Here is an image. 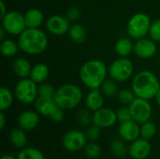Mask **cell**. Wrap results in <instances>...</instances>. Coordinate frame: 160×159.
I'll return each instance as SVG.
<instances>
[{"mask_svg": "<svg viewBox=\"0 0 160 159\" xmlns=\"http://www.w3.org/2000/svg\"><path fill=\"white\" fill-rule=\"evenodd\" d=\"M20 50L29 55H38L48 46L46 34L38 28H26L18 38Z\"/></svg>", "mask_w": 160, "mask_h": 159, "instance_id": "6da1fadb", "label": "cell"}, {"mask_svg": "<svg viewBox=\"0 0 160 159\" xmlns=\"http://www.w3.org/2000/svg\"><path fill=\"white\" fill-rule=\"evenodd\" d=\"M131 88L136 97L150 100L156 97L160 89L159 81L153 72L142 70L134 76Z\"/></svg>", "mask_w": 160, "mask_h": 159, "instance_id": "7a4b0ae2", "label": "cell"}, {"mask_svg": "<svg viewBox=\"0 0 160 159\" xmlns=\"http://www.w3.org/2000/svg\"><path fill=\"white\" fill-rule=\"evenodd\" d=\"M108 67L105 63L98 59L89 60L84 63L80 70V78L82 83L89 88L98 89L106 81Z\"/></svg>", "mask_w": 160, "mask_h": 159, "instance_id": "3957f363", "label": "cell"}, {"mask_svg": "<svg viewBox=\"0 0 160 159\" xmlns=\"http://www.w3.org/2000/svg\"><path fill=\"white\" fill-rule=\"evenodd\" d=\"M57 106L65 110L76 108L82 99V89L73 83H66L60 86L53 96Z\"/></svg>", "mask_w": 160, "mask_h": 159, "instance_id": "277c9868", "label": "cell"}, {"mask_svg": "<svg viewBox=\"0 0 160 159\" xmlns=\"http://www.w3.org/2000/svg\"><path fill=\"white\" fill-rule=\"evenodd\" d=\"M151 19L146 13L139 12L134 14L128 22V34L131 38L140 39L149 34Z\"/></svg>", "mask_w": 160, "mask_h": 159, "instance_id": "5b68a950", "label": "cell"}, {"mask_svg": "<svg viewBox=\"0 0 160 159\" xmlns=\"http://www.w3.org/2000/svg\"><path fill=\"white\" fill-rule=\"evenodd\" d=\"M15 97L18 101L22 104H31L36 101L38 97V87L30 78L21 79L15 86Z\"/></svg>", "mask_w": 160, "mask_h": 159, "instance_id": "8992f818", "label": "cell"}, {"mask_svg": "<svg viewBox=\"0 0 160 159\" xmlns=\"http://www.w3.org/2000/svg\"><path fill=\"white\" fill-rule=\"evenodd\" d=\"M134 72L133 63L127 57H120L113 61L108 68V73L115 82L128 81Z\"/></svg>", "mask_w": 160, "mask_h": 159, "instance_id": "52a82bcc", "label": "cell"}, {"mask_svg": "<svg viewBox=\"0 0 160 159\" xmlns=\"http://www.w3.org/2000/svg\"><path fill=\"white\" fill-rule=\"evenodd\" d=\"M2 27L8 34L12 36H20L25 29L26 24L24 21V15L18 11H8L7 14L1 18Z\"/></svg>", "mask_w": 160, "mask_h": 159, "instance_id": "ba28073f", "label": "cell"}, {"mask_svg": "<svg viewBox=\"0 0 160 159\" xmlns=\"http://www.w3.org/2000/svg\"><path fill=\"white\" fill-rule=\"evenodd\" d=\"M128 107L131 112L132 120L136 121L139 124L150 121L153 110L151 104L149 103V100L136 97Z\"/></svg>", "mask_w": 160, "mask_h": 159, "instance_id": "9c48e42d", "label": "cell"}, {"mask_svg": "<svg viewBox=\"0 0 160 159\" xmlns=\"http://www.w3.org/2000/svg\"><path fill=\"white\" fill-rule=\"evenodd\" d=\"M87 137L79 129H71L68 131L62 140L63 147L68 152H79L84 149L87 144Z\"/></svg>", "mask_w": 160, "mask_h": 159, "instance_id": "30bf717a", "label": "cell"}, {"mask_svg": "<svg viewBox=\"0 0 160 159\" xmlns=\"http://www.w3.org/2000/svg\"><path fill=\"white\" fill-rule=\"evenodd\" d=\"M117 121V114L112 109L103 107L94 112L93 124L100 128H109L114 126Z\"/></svg>", "mask_w": 160, "mask_h": 159, "instance_id": "8fae6325", "label": "cell"}, {"mask_svg": "<svg viewBox=\"0 0 160 159\" xmlns=\"http://www.w3.org/2000/svg\"><path fill=\"white\" fill-rule=\"evenodd\" d=\"M152 152V144L149 140L139 138L130 142L128 146V155L132 159L147 158Z\"/></svg>", "mask_w": 160, "mask_h": 159, "instance_id": "7c38bea8", "label": "cell"}, {"mask_svg": "<svg viewBox=\"0 0 160 159\" xmlns=\"http://www.w3.org/2000/svg\"><path fill=\"white\" fill-rule=\"evenodd\" d=\"M70 22L65 16L61 15H53L51 16L46 22V28L47 30L55 36H63L68 33L70 28Z\"/></svg>", "mask_w": 160, "mask_h": 159, "instance_id": "4fadbf2b", "label": "cell"}, {"mask_svg": "<svg viewBox=\"0 0 160 159\" xmlns=\"http://www.w3.org/2000/svg\"><path fill=\"white\" fill-rule=\"evenodd\" d=\"M157 50L156 41L152 38L142 37L136 39V42L134 43V53L142 59L152 58L157 53Z\"/></svg>", "mask_w": 160, "mask_h": 159, "instance_id": "5bb4252c", "label": "cell"}, {"mask_svg": "<svg viewBox=\"0 0 160 159\" xmlns=\"http://www.w3.org/2000/svg\"><path fill=\"white\" fill-rule=\"evenodd\" d=\"M118 133L120 138L126 142H132L141 137V127L134 120L120 123Z\"/></svg>", "mask_w": 160, "mask_h": 159, "instance_id": "9a60e30c", "label": "cell"}, {"mask_svg": "<svg viewBox=\"0 0 160 159\" xmlns=\"http://www.w3.org/2000/svg\"><path fill=\"white\" fill-rule=\"evenodd\" d=\"M39 124V115L38 112L34 111H24L18 117L19 127L24 131H30L35 129Z\"/></svg>", "mask_w": 160, "mask_h": 159, "instance_id": "2e32d148", "label": "cell"}, {"mask_svg": "<svg viewBox=\"0 0 160 159\" xmlns=\"http://www.w3.org/2000/svg\"><path fill=\"white\" fill-rule=\"evenodd\" d=\"M34 103H35V108L37 112L39 114L47 116L49 118L59 108L53 97H38V98L36 99Z\"/></svg>", "mask_w": 160, "mask_h": 159, "instance_id": "e0dca14e", "label": "cell"}, {"mask_svg": "<svg viewBox=\"0 0 160 159\" xmlns=\"http://www.w3.org/2000/svg\"><path fill=\"white\" fill-rule=\"evenodd\" d=\"M104 95L98 89H92L85 97V106L91 112H96L104 105Z\"/></svg>", "mask_w": 160, "mask_h": 159, "instance_id": "ac0fdd59", "label": "cell"}, {"mask_svg": "<svg viewBox=\"0 0 160 159\" xmlns=\"http://www.w3.org/2000/svg\"><path fill=\"white\" fill-rule=\"evenodd\" d=\"M32 67H33L31 66L30 62L24 57H18L12 63L13 72L21 79L30 77Z\"/></svg>", "mask_w": 160, "mask_h": 159, "instance_id": "d6986e66", "label": "cell"}, {"mask_svg": "<svg viewBox=\"0 0 160 159\" xmlns=\"http://www.w3.org/2000/svg\"><path fill=\"white\" fill-rule=\"evenodd\" d=\"M26 28H38L44 21V15L38 8H30L24 14Z\"/></svg>", "mask_w": 160, "mask_h": 159, "instance_id": "ffe728a7", "label": "cell"}, {"mask_svg": "<svg viewBox=\"0 0 160 159\" xmlns=\"http://www.w3.org/2000/svg\"><path fill=\"white\" fill-rule=\"evenodd\" d=\"M114 51L120 57H128L134 52V43L128 37H122L116 41Z\"/></svg>", "mask_w": 160, "mask_h": 159, "instance_id": "44dd1931", "label": "cell"}, {"mask_svg": "<svg viewBox=\"0 0 160 159\" xmlns=\"http://www.w3.org/2000/svg\"><path fill=\"white\" fill-rule=\"evenodd\" d=\"M9 142L17 149H22L27 143V136L21 127L14 128L9 132Z\"/></svg>", "mask_w": 160, "mask_h": 159, "instance_id": "7402d4cb", "label": "cell"}, {"mask_svg": "<svg viewBox=\"0 0 160 159\" xmlns=\"http://www.w3.org/2000/svg\"><path fill=\"white\" fill-rule=\"evenodd\" d=\"M49 76V67L45 64H38L32 67L30 73V79H32L36 83L44 82Z\"/></svg>", "mask_w": 160, "mask_h": 159, "instance_id": "603a6c76", "label": "cell"}, {"mask_svg": "<svg viewBox=\"0 0 160 159\" xmlns=\"http://www.w3.org/2000/svg\"><path fill=\"white\" fill-rule=\"evenodd\" d=\"M68 36H69V38L74 43L81 44L85 41L87 34H86L84 27H82L81 24L75 23L70 26L68 30Z\"/></svg>", "mask_w": 160, "mask_h": 159, "instance_id": "cb8c5ba5", "label": "cell"}, {"mask_svg": "<svg viewBox=\"0 0 160 159\" xmlns=\"http://www.w3.org/2000/svg\"><path fill=\"white\" fill-rule=\"evenodd\" d=\"M126 142L122 139H115L111 142L110 148L112 155L118 158H124L128 155V147L125 143Z\"/></svg>", "mask_w": 160, "mask_h": 159, "instance_id": "d4e9b609", "label": "cell"}, {"mask_svg": "<svg viewBox=\"0 0 160 159\" xmlns=\"http://www.w3.org/2000/svg\"><path fill=\"white\" fill-rule=\"evenodd\" d=\"M19 49L20 48H19L18 42L16 43L12 39H8V38L4 39V40H2L1 45H0L1 53L5 57H12V56H14L17 53Z\"/></svg>", "mask_w": 160, "mask_h": 159, "instance_id": "484cf974", "label": "cell"}, {"mask_svg": "<svg viewBox=\"0 0 160 159\" xmlns=\"http://www.w3.org/2000/svg\"><path fill=\"white\" fill-rule=\"evenodd\" d=\"M17 159H46L45 156L34 147H24L21 149L16 157Z\"/></svg>", "mask_w": 160, "mask_h": 159, "instance_id": "4316f807", "label": "cell"}, {"mask_svg": "<svg viewBox=\"0 0 160 159\" xmlns=\"http://www.w3.org/2000/svg\"><path fill=\"white\" fill-rule=\"evenodd\" d=\"M13 102V94L7 87L0 88V110L1 112H5L8 110Z\"/></svg>", "mask_w": 160, "mask_h": 159, "instance_id": "83f0119b", "label": "cell"}, {"mask_svg": "<svg viewBox=\"0 0 160 159\" xmlns=\"http://www.w3.org/2000/svg\"><path fill=\"white\" fill-rule=\"evenodd\" d=\"M101 92L107 97H113L118 94V87L116 82L112 79L106 80L101 85Z\"/></svg>", "mask_w": 160, "mask_h": 159, "instance_id": "f1b7e54d", "label": "cell"}, {"mask_svg": "<svg viewBox=\"0 0 160 159\" xmlns=\"http://www.w3.org/2000/svg\"><path fill=\"white\" fill-rule=\"evenodd\" d=\"M157 134V127L153 122L147 121L141 126V137L146 140H151Z\"/></svg>", "mask_w": 160, "mask_h": 159, "instance_id": "f546056e", "label": "cell"}, {"mask_svg": "<svg viewBox=\"0 0 160 159\" xmlns=\"http://www.w3.org/2000/svg\"><path fill=\"white\" fill-rule=\"evenodd\" d=\"M83 150L85 156L90 159L98 158L101 155V148L99 144L96 143L95 142H91L90 143H87Z\"/></svg>", "mask_w": 160, "mask_h": 159, "instance_id": "4dcf8cb0", "label": "cell"}, {"mask_svg": "<svg viewBox=\"0 0 160 159\" xmlns=\"http://www.w3.org/2000/svg\"><path fill=\"white\" fill-rule=\"evenodd\" d=\"M118 99L119 101L124 104V105H130L133 100L136 98V96L134 94V92L132 91V89H122L118 92L117 94Z\"/></svg>", "mask_w": 160, "mask_h": 159, "instance_id": "1f68e13d", "label": "cell"}, {"mask_svg": "<svg viewBox=\"0 0 160 159\" xmlns=\"http://www.w3.org/2000/svg\"><path fill=\"white\" fill-rule=\"evenodd\" d=\"M77 122L82 127H88L93 122V116L90 115L89 110H81L77 114Z\"/></svg>", "mask_w": 160, "mask_h": 159, "instance_id": "d6a6232c", "label": "cell"}, {"mask_svg": "<svg viewBox=\"0 0 160 159\" xmlns=\"http://www.w3.org/2000/svg\"><path fill=\"white\" fill-rule=\"evenodd\" d=\"M54 87L50 83H41L38 86V97H53L55 94Z\"/></svg>", "mask_w": 160, "mask_h": 159, "instance_id": "836d02e7", "label": "cell"}, {"mask_svg": "<svg viewBox=\"0 0 160 159\" xmlns=\"http://www.w3.org/2000/svg\"><path fill=\"white\" fill-rule=\"evenodd\" d=\"M149 36L154 41L160 42V20H156L151 23Z\"/></svg>", "mask_w": 160, "mask_h": 159, "instance_id": "e575fe53", "label": "cell"}, {"mask_svg": "<svg viewBox=\"0 0 160 159\" xmlns=\"http://www.w3.org/2000/svg\"><path fill=\"white\" fill-rule=\"evenodd\" d=\"M100 129H101L100 127H98V126H96L94 124H93V126L88 127L86 133H85L87 139L90 142H96L100 136Z\"/></svg>", "mask_w": 160, "mask_h": 159, "instance_id": "d590c367", "label": "cell"}, {"mask_svg": "<svg viewBox=\"0 0 160 159\" xmlns=\"http://www.w3.org/2000/svg\"><path fill=\"white\" fill-rule=\"evenodd\" d=\"M117 119L120 123L122 122H126L128 120H132V116H131V112L129 110V107H122L120 108L117 112Z\"/></svg>", "mask_w": 160, "mask_h": 159, "instance_id": "8d00e7d4", "label": "cell"}, {"mask_svg": "<svg viewBox=\"0 0 160 159\" xmlns=\"http://www.w3.org/2000/svg\"><path fill=\"white\" fill-rule=\"evenodd\" d=\"M66 17L68 19L69 22H76L80 17H81V10L78 7H70L68 11H67V15Z\"/></svg>", "mask_w": 160, "mask_h": 159, "instance_id": "74e56055", "label": "cell"}, {"mask_svg": "<svg viewBox=\"0 0 160 159\" xmlns=\"http://www.w3.org/2000/svg\"><path fill=\"white\" fill-rule=\"evenodd\" d=\"M64 117H65L64 110L61 109V108H58V109L52 114V116L50 117V119L52 120L53 122L59 123V122H62V121L64 120Z\"/></svg>", "mask_w": 160, "mask_h": 159, "instance_id": "f35d334b", "label": "cell"}, {"mask_svg": "<svg viewBox=\"0 0 160 159\" xmlns=\"http://www.w3.org/2000/svg\"><path fill=\"white\" fill-rule=\"evenodd\" d=\"M5 126H6V116L4 114V112H1V113H0V128L3 130Z\"/></svg>", "mask_w": 160, "mask_h": 159, "instance_id": "ab89813d", "label": "cell"}, {"mask_svg": "<svg viewBox=\"0 0 160 159\" xmlns=\"http://www.w3.org/2000/svg\"><path fill=\"white\" fill-rule=\"evenodd\" d=\"M0 5H1V18H3L6 14H7V9H6V5L4 3L3 0L0 1Z\"/></svg>", "mask_w": 160, "mask_h": 159, "instance_id": "60d3db41", "label": "cell"}, {"mask_svg": "<svg viewBox=\"0 0 160 159\" xmlns=\"http://www.w3.org/2000/svg\"><path fill=\"white\" fill-rule=\"evenodd\" d=\"M6 34H8L7 31L1 26V28H0V39H1V40L6 39Z\"/></svg>", "mask_w": 160, "mask_h": 159, "instance_id": "b9f144b4", "label": "cell"}, {"mask_svg": "<svg viewBox=\"0 0 160 159\" xmlns=\"http://www.w3.org/2000/svg\"><path fill=\"white\" fill-rule=\"evenodd\" d=\"M1 159H17L16 157H14L13 156H11V155H4Z\"/></svg>", "mask_w": 160, "mask_h": 159, "instance_id": "7bdbcfd3", "label": "cell"}, {"mask_svg": "<svg viewBox=\"0 0 160 159\" xmlns=\"http://www.w3.org/2000/svg\"><path fill=\"white\" fill-rule=\"evenodd\" d=\"M156 101H157V103L160 106V89L158 90V94H157V96H156Z\"/></svg>", "mask_w": 160, "mask_h": 159, "instance_id": "ee69618b", "label": "cell"}]
</instances>
